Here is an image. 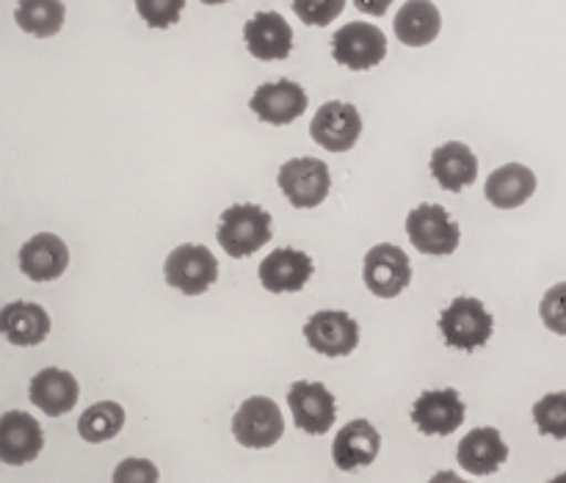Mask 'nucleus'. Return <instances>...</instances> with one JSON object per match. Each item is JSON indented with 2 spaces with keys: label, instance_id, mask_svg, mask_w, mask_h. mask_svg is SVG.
I'll use <instances>...</instances> for the list:
<instances>
[{
  "label": "nucleus",
  "instance_id": "nucleus-19",
  "mask_svg": "<svg viewBox=\"0 0 566 483\" xmlns=\"http://www.w3.org/2000/svg\"><path fill=\"white\" fill-rule=\"evenodd\" d=\"M77 379L70 370L61 368H44L28 385V396L36 409H42L48 418H61V414L72 412L77 403Z\"/></svg>",
  "mask_w": 566,
  "mask_h": 483
},
{
  "label": "nucleus",
  "instance_id": "nucleus-13",
  "mask_svg": "<svg viewBox=\"0 0 566 483\" xmlns=\"http://www.w3.org/2000/svg\"><path fill=\"white\" fill-rule=\"evenodd\" d=\"M307 92H304L296 81L282 77V81L263 83V86L252 94V99H249V108H252L254 114H258V119L265 122V125L285 127L307 111Z\"/></svg>",
  "mask_w": 566,
  "mask_h": 483
},
{
  "label": "nucleus",
  "instance_id": "nucleus-22",
  "mask_svg": "<svg viewBox=\"0 0 566 483\" xmlns=\"http://www.w3.org/2000/svg\"><path fill=\"white\" fill-rule=\"evenodd\" d=\"M534 193H536V175L523 164H506L486 177L484 197L501 210L523 208Z\"/></svg>",
  "mask_w": 566,
  "mask_h": 483
},
{
  "label": "nucleus",
  "instance_id": "nucleus-25",
  "mask_svg": "<svg viewBox=\"0 0 566 483\" xmlns=\"http://www.w3.org/2000/svg\"><path fill=\"white\" fill-rule=\"evenodd\" d=\"M14 22L31 36H55L64 25V0H20L14 9Z\"/></svg>",
  "mask_w": 566,
  "mask_h": 483
},
{
  "label": "nucleus",
  "instance_id": "nucleus-4",
  "mask_svg": "<svg viewBox=\"0 0 566 483\" xmlns=\"http://www.w3.org/2000/svg\"><path fill=\"white\" fill-rule=\"evenodd\" d=\"M276 182L296 210L318 208L332 191L329 166L321 158H291L282 164Z\"/></svg>",
  "mask_w": 566,
  "mask_h": 483
},
{
  "label": "nucleus",
  "instance_id": "nucleus-29",
  "mask_svg": "<svg viewBox=\"0 0 566 483\" xmlns=\"http://www.w3.org/2000/svg\"><path fill=\"white\" fill-rule=\"evenodd\" d=\"M136 9L149 28H171L180 22L186 0H136Z\"/></svg>",
  "mask_w": 566,
  "mask_h": 483
},
{
  "label": "nucleus",
  "instance_id": "nucleus-9",
  "mask_svg": "<svg viewBox=\"0 0 566 483\" xmlns=\"http://www.w3.org/2000/svg\"><path fill=\"white\" fill-rule=\"evenodd\" d=\"M232 434L243 448H252V451L276 445L280 437L285 434V420H282L280 407L265 396L247 398L232 418Z\"/></svg>",
  "mask_w": 566,
  "mask_h": 483
},
{
  "label": "nucleus",
  "instance_id": "nucleus-6",
  "mask_svg": "<svg viewBox=\"0 0 566 483\" xmlns=\"http://www.w3.org/2000/svg\"><path fill=\"white\" fill-rule=\"evenodd\" d=\"M332 59L354 72L374 70L387 59V36L370 22H346L332 36Z\"/></svg>",
  "mask_w": 566,
  "mask_h": 483
},
{
  "label": "nucleus",
  "instance_id": "nucleus-10",
  "mask_svg": "<svg viewBox=\"0 0 566 483\" xmlns=\"http://www.w3.org/2000/svg\"><path fill=\"white\" fill-rule=\"evenodd\" d=\"M287 407L296 429L310 437H324L337 420L335 396L321 381H293L287 390Z\"/></svg>",
  "mask_w": 566,
  "mask_h": 483
},
{
  "label": "nucleus",
  "instance_id": "nucleus-27",
  "mask_svg": "<svg viewBox=\"0 0 566 483\" xmlns=\"http://www.w3.org/2000/svg\"><path fill=\"white\" fill-rule=\"evenodd\" d=\"M534 423L542 437L566 440V392H547L534 403Z\"/></svg>",
  "mask_w": 566,
  "mask_h": 483
},
{
  "label": "nucleus",
  "instance_id": "nucleus-23",
  "mask_svg": "<svg viewBox=\"0 0 566 483\" xmlns=\"http://www.w3.org/2000/svg\"><path fill=\"white\" fill-rule=\"evenodd\" d=\"M0 326L11 346H39L50 335V315L33 302H11L0 313Z\"/></svg>",
  "mask_w": 566,
  "mask_h": 483
},
{
  "label": "nucleus",
  "instance_id": "nucleus-8",
  "mask_svg": "<svg viewBox=\"0 0 566 483\" xmlns=\"http://www.w3.org/2000/svg\"><path fill=\"white\" fill-rule=\"evenodd\" d=\"M363 280L374 296L379 298H396L412 282V263H409L407 252L392 243H376L363 263Z\"/></svg>",
  "mask_w": 566,
  "mask_h": 483
},
{
  "label": "nucleus",
  "instance_id": "nucleus-31",
  "mask_svg": "<svg viewBox=\"0 0 566 483\" xmlns=\"http://www.w3.org/2000/svg\"><path fill=\"white\" fill-rule=\"evenodd\" d=\"M158 479V468L147 459H125L114 473L116 483H155Z\"/></svg>",
  "mask_w": 566,
  "mask_h": 483
},
{
  "label": "nucleus",
  "instance_id": "nucleus-12",
  "mask_svg": "<svg viewBox=\"0 0 566 483\" xmlns=\"http://www.w3.org/2000/svg\"><path fill=\"white\" fill-rule=\"evenodd\" d=\"M464 414L468 407L457 390H426L415 401L412 423L426 437H451L464 423Z\"/></svg>",
  "mask_w": 566,
  "mask_h": 483
},
{
  "label": "nucleus",
  "instance_id": "nucleus-28",
  "mask_svg": "<svg viewBox=\"0 0 566 483\" xmlns=\"http://www.w3.org/2000/svg\"><path fill=\"white\" fill-rule=\"evenodd\" d=\"M293 11L304 25L324 28L335 22L346 9V0H291Z\"/></svg>",
  "mask_w": 566,
  "mask_h": 483
},
{
  "label": "nucleus",
  "instance_id": "nucleus-16",
  "mask_svg": "<svg viewBox=\"0 0 566 483\" xmlns=\"http://www.w3.org/2000/svg\"><path fill=\"white\" fill-rule=\"evenodd\" d=\"M44 431L28 412H6L0 418V459L11 468L33 462L42 453Z\"/></svg>",
  "mask_w": 566,
  "mask_h": 483
},
{
  "label": "nucleus",
  "instance_id": "nucleus-32",
  "mask_svg": "<svg viewBox=\"0 0 566 483\" xmlns=\"http://www.w3.org/2000/svg\"><path fill=\"white\" fill-rule=\"evenodd\" d=\"M392 0H354V6H357L363 14H370V17H385L387 9H390Z\"/></svg>",
  "mask_w": 566,
  "mask_h": 483
},
{
  "label": "nucleus",
  "instance_id": "nucleus-14",
  "mask_svg": "<svg viewBox=\"0 0 566 483\" xmlns=\"http://www.w3.org/2000/svg\"><path fill=\"white\" fill-rule=\"evenodd\" d=\"M243 42L258 61H282L293 50V28L280 11H258L243 25Z\"/></svg>",
  "mask_w": 566,
  "mask_h": 483
},
{
  "label": "nucleus",
  "instance_id": "nucleus-7",
  "mask_svg": "<svg viewBox=\"0 0 566 483\" xmlns=\"http://www.w3.org/2000/svg\"><path fill=\"white\" fill-rule=\"evenodd\" d=\"M304 340L324 357H348L359 346V324L343 309H318L304 324Z\"/></svg>",
  "mask_w": 566,
  "mask_h": 483
},
{
  "label": "nucleus",
  "instance_id": "nucleus-24",
  "mask_svg": "<svg viewBox=\"0 0 566 483\" xmlns=\"http://www.w3.org/2000/svg\"><path fill=\"white\" fill-rule=\"evenodd\" d=\"M442 17L431 0H407L401 11L396 14L392 31H396L398 42L407 48H423L440 36Z\"/></svg>",
  "mask_w": 566,
  "mask_h": 483
},
{
  "label": "nucleus",
  "instance_id": "nucleus-1",
  "mask_svg": "<svg viewBox=\"0 0 566 483\" xmlns=\"http://www.w3.org/2000/svg\"><path fill=\"white\" fill-rule=\"evenodd\" d=\"M271 235H274V230H271V213L252 202L227 208L221 213L219 230H216V241L235 260L252 258L258 249H263L271 241Z\"/></svg>",
  "mask_w": 566,
  "mask_h": 483
},
{
  "label": "nucleus",
  "instance_id": "nucleus-2",
  "mask_svg": "<svg viewBox=\"0 0 566 483\" xmlns=\"http://www.w3.org/2000/svg\"><path fill=\"white\" fill-rule=\"evenodd\" d=\"M440 332L448 348L473 354L490 343L495 318L484 307V302L473 296H459L440 313Z\"/></svg>",
  "mask_w": 566,
  "mask_h": 483
},
{
  "label": "nucleus",
  "instance_id": "nucleus-15",
  "mask_svg": "<svg viewBox=\"0 0 566 483\" xmlns=\"http://www.w3.org/2000/svg\"><path fill=\"white\" fill-rule=\"evenodd\" d=\"M258 274L269 293H296L315 274V265L313 258L307 252H302V249L282 246L260 263Z\"/></svg>",
  "mask_w": 566,
  "mask_h": 483
},
{
  "label": "nucleus",
  "instance_id": "nucleus-5",
  "mask_svg": "<svg viewBox=\"0 0 566 483\" xmlns=\"http://www.w3.org/2000/svg\"><path fill=\"white\" fill-rule=\"evenodd\" d=\"M164 276L169 287H177L186 296H202L213 282L219 280V263L213 252L199 243H180L175 252H169L164 263Z\"/></svg>",
  "mask_w": 566,
  "mask_h": 483
},
{
  "label": "nucleus",
  "instance_id": "nucleus-21",
  "mask_svg": "<svg viewBox=\"0 0 566 483\" xmlns=\"http://www.w3.org/2000/svg\"><path fill=\"white\" fill-rule=\"evenodd\" d=\"M509 459V445L503 442L501 431L486 426V429H475L459 442L457 462L462 464L464 473L470 475H492L501 470V464Z\"/></svg>",
  "mask_w": 566,
  "mask_h": 483
},
{
  "label": "nucleus",
  "instance_id": "nucleus-30",
  "mask_svg": "<svg viewBox=\"0 0 566 483\" xmlns=\"http://www.w3.org/2000/svg\"><path fill=\"white\" fill-rule=\"evenodd\" d=\"M539 315L547 329L566 337V282H558L545 293L539 304Z\"/></svg>",
  "mask_w": 566,
  "mask_h": 483
},
{
  "label": "nucleus",
  "instance_id": "nucleus-20",
  "mask_svg": "<svg viewBox=\"0 0 566 483\" xmlns=\"http://www.w3.org/2000/svg\"><path fill=\"white\" fill-rule=\"evenodd\" d=\"M431 177L440 182L442 191L459 193L479 180V158L462 141H448L431 155Z\"/></svg>",
  "mask_w": 566,
  "mask_h": 483
},
{
  "label": "nucleus",
  "instance_id": "nucleus-3",
  "mask_svg": "<svg viewBox=\"0 0 566 483\" xmlns=\"http://www.w3.org/2000/svg\"><path fill=\"white\" fill-rule=\"evenodd\" d=\"M407 235L420 254L448 258L459 249L462 230L442 204L423 202L407 216Z\"/></svg>",
  "mask_w": 566,
  "mask_h": 483
},
{
  "label": "nucleus",
  "instance_id": "nucleus-18",
  "mask_svg": "<svg viewBox=\"0 0 566 483\" xmlns=\"http://www.w3.org/2000/svg\"><path fill=\"white\" fill-rule=\"evenodd\" d=\"M70 265V249L53 232H39L20 249V271L31 282H53Z\"/></svg>",
  "mask_w": 566,
  "mask_h": 483
},
{
  "label": "nucleus",
  "instance_id": "nucleus-26",
  "mask_svg": "<svg viewBox=\"0 0 566 483\" xmlns=\"http://www.w3.org/2000/svg\"><path fill=\"white\" fill-rule=\"evenodd\" d=\"M122 426H125V409L116 401H99L81 414L77 434H81V440L99 445V442L114 440L122 431Z\"/></svg>",
  "mask_w": 566,
  "mask_h": 483
},
{
  "label": "nucleus",
  "instance_id": "nucleus-33",
  "mask_svg": "<svg viewBox=\"0 0 566 483\" xmlns=\"http://www.w3.org/2000/svg\"><path fill=\"white\" fill-rule=\"evenodd\" d=\"M202 3H208V6H219V3H227V0H202Z\"/></svg>",
  "mask_w": 566,
  "mask_h": 483
},
{
  "label": "nucleus",
  "instance_id": "nucleus-17",
  "mask_svg": "<svg viewBox=\"0 0 566 483\" xmlns=\"http://www.w3.org/2000/svg\"><path fill=\"white\" fill-rule=\"evenodd\" d=\"M381 451V434L368 420H352L346 429L337 431L332 442V462L343 473H354L359 468H368L376 462Z\"/></svg>",
  "mask_w": 566,
  "mask_h": 483
},
{
  "label": "nucleus",
  "instance_id": "nucleus-11",
  "mask_svg": "<svg viewBox=\"0 0 566 483\" xmlns=\"http://www.w3.org/2000/svg\"><path fill=\"white\" fill-rule=\"evenodd\" d=\"M310 133L318 147L329 149V153H348L354 144L359 141L363 133V116L352 103H340V99H329L318 108V114L310 122Z\"/></svg>",
  "mask_w": 566,
  "mask_h": 483
}]
</instances>
